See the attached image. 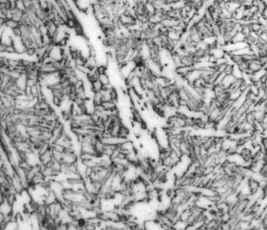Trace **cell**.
Instances as JSON below:
<instances>
[{
  "mask_svg": "<svg viewBox=\"0 0 267 230\" xmlns=\"http://www.w3.org/2000/svg\"><path fill=\"white\" fill-rule=\"evenodd\" d=\"M99 80L102 83L103 86H106V85L112 84L110 76L107 73L100 74L99 76Z\"/></svg>",
  "mask_w": 267,
  "mask_h": 230,
  "instance_id": "6da1fadb",
  "label": "cell"
}]
</instances>
